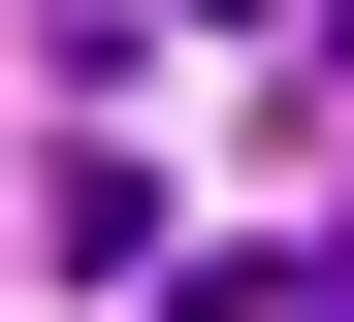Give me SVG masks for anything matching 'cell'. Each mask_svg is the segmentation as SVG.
<instances>
[{
    "label": "cell",
    "mask_w": 354,
    "mask_h": 322,
    "mask_svg": "<svg viewBox=\"0 0 354 322\" xmlns=\"http://www.w3.org/2000/svg\"><path fill=\"white\" fill-rule=\"evenodd\" d=\"M161 322H322V290H258V258H194V290H161Z\"/></svg>",
    "instance_id": "cell-1"
}]
</instances>
